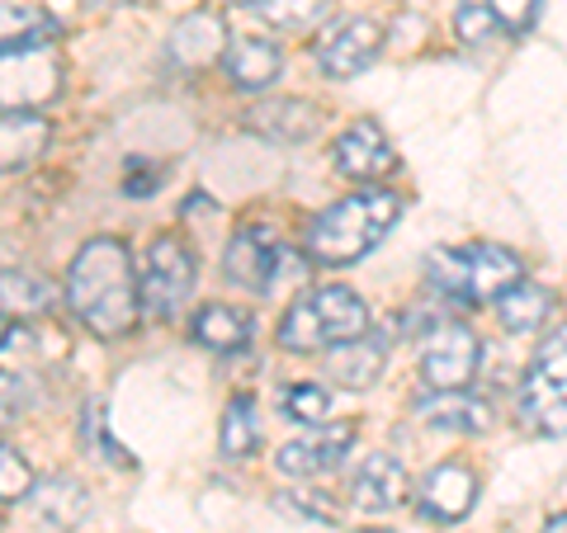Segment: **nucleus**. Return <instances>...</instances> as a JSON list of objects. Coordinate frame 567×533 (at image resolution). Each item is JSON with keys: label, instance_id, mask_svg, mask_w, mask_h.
I'll return each instance as SVG.
<instances>
[{"label": "nucleus", "instance_id": "13", "mask_svg": "<svg viewBox=\"0 0 567 533\" xmlns=\"http://www.w3.org/2000/svg\"><path fill=\"white\" fill-rule=\"evenodd\" d=\"M227 52V29H223V14L218 10H194L185 14L181 24L171 29V39H166V62L175 71H204L213 66Z\"/></svg>", "mask_w": 567, "mask_h": 533}, {"label": "nucleus", "instance_id": "7", "mask_svg": "<svg viewBox=\"0 0 567 533\" xmlns=\"http://www.w3.org/2000/svg\"><path fill=\"white\" fill-rule=\"evenodd\" d=\"M62 91V52L58 43L48 48H24L0 58V104L10 114H33L39 104L58 100Z\"/></svg>", "mask_w": 567, "mask_h": 533}, {"label": "nucleus", "instance_id": "32", "mask_svg": "<svg viewBox=\"0 0 567 533\" xmlns=\"http://www.w3.org/2000/svg\"><path fill=\"white\" fill-rule=\"evenodd\" d=\"M162 166H152L147 156H128V166H123V194L128 199H152L156 185H162Z\"/></svg>", "mask_w": 567, "mask_h": 533}, {"label": "nucleus", "instance_id": "12", "mask_svg": "<svg viewBox=\"0 0 567 533\" xmlns=\"http://www.w3.org/2000/svg\"><path fill=\"white\" fill-rule=\"evenodd\" d=\"M350 443H354V425L350 420H327V425H317V430L308 439H293V443H284V449L275 453V468L284 477H322L331 472L341 458L350 453Z\"/></svg>", "mask_w": 567, "mask_h": 533}, {"label": "nucleus", "instance_id": "8", "mask_svg": "<svg viewBox=\"0 0 567 533\" xmlns=\"http://www.w3.org/2000/svg\"><path fill=\"white\" fill-rule=\"evenodd\" d=\"M137 279H142V307L152 316H175V307L194 293V251L181 237L162 232L147 245Z\"/></svg>", "mask_w": 567, "mask_h": 533}, {"label": "nucleus", "instance_id": "34", "mask_svg": "<svg viewBox=\"0 0 567 533\" xmlns=\"http://www.w3.org/2000/svg\"><path fill=\"white\" fill-rule=\"evenodd\" d=\"M487 10H492V20L502 29L525 33L529 24H535V14H539V0H487Z\"/></svg>", "mask_w": 567, "mask_h": 533}, {"label": "nucleus", "instance_id": "25", "mask_svg": "<svg viewBox=\"0 0 567 533\" xmlns=\"http://www.w3.org/2000/svg\"><path fill=\"white\" fill-rule=\"evenodd\" d=\"M548 312H554V293L539 289V283H525V279H520L506 297H496V316H502V326H506L511 335L544 326Z\"/></svg>", "mask_w": 567, "mask_h": 533}, {"label": "nucleus", "instance_id": "35", "mask_svg": "<svg viewBox=\"0 0 567 533\" xmlns=\"http://www.w3.org/2000/svg\"><path fill=\"white\" fill-rule=\"evenodd\" d=\"M279 510H289V514H303V520H336V505L327 501V495H317V491H284Z\"/></svg>", "mask_w": 567, "mask_h": 533}, {"label": "nucleus", "instance_id": "30", "mask_svg": "<svg viewBox=\"0 0 567 533\" xmlns=\"http://www.w3.org/2000/svg\"><path fill=\"white\" fill-rule=\"evenodd\" d=\"M33 468L29 458L20 449H10V443H0V505L10 501H24V495H33Z\"/></svg>", "mask_w": 567, "mask_h": 533}, {"label": "nucleus", "instance_id": "11", "mask_svg": "<svg viewBox=\"0 0 567 533\" xmlns=\"http://www.w3.org/2000/svg\"><path fill=\"white\" fill-rule=\"evenodd\" d=\"M379 52H383V29L374 20H346L317 43V66H322L331 81H350V76H360L364 66H374Z\"/></svg>", "mask_w": 567, "mask_h": 533}, {"label": "nucleus", "instance_id": "10", "mask_svg": "<svg viewBox=\"0 0 567 533\" xmlns=\"http://www.w3.org/2000/svg\"><path fill=\"white\" fill-rule=\"evenodd\" d=\"M331 161L346 180L369 185V180H383V175L398 170V151H393V142L383 137V128L374 118H360L331 142Z\"/></svg>", "mask_w": 567, "mask_h": 533}, {"label": "nucleus", "instance_id": "14", "mask_svg": "<svg viewBox=\"0 0 567 533\" xmlns=\"http://www.w3.org/2000/svg\"><path fill=\"white\" fill-rule=\"evenodd\" d=\"M416 505L431 524H458L477 505V472L464 463H440L435 472H425Z\"/></svg>", "mask_w": 567, "mask_h": 533}, {"label": "nucleus", "instance_id": "5", "mask_svg": "<svg viewBox=\"0 0 567 533\" xmlns=\"http://www.w3.org/2000/svg\"><path fill=\"white\" fill-rule=\"evenodd\" d=\"M223 270L237 289H251V293H270L279 289L284 279H298L308 270V255H298L293 245H284L275 227L251 222V227H237V237L227 241V255H223Z\"/></svg>", "mask_w": 567, "mask_h": 533}, {"label": "nucleus", "instance_id": "4", "mask_svg": "<svg viewBox=\"0 0 567 533\" xmlns=\"http://www.w3.org/2000/svg\"><path fill=\"white\" fill-rule=\"evenodd\" d=\"M425 279L454 302H496L520 283V255L506 245H440L425 255Z\"/></svg>", "mask_w": 567, "mask_h": 533}, {"label": "nucleus", "instance_id": "40", "mask_svg": "<svg viewBox=\"0 0 567 533\" xmlns=\"http://www.w3.org/2000/svg\"><path fill=\"white\" fill-rule=\"evenodd\" d=\"M354 533H383V529H354Z\"/></svg>", "mask_w": 567, "mask_h": 533}, {"label": "nucleus", "instance_id": "26", "mask_svg": "<svg viewBox=\"0 0 567 533\" xmlns=\"http://www.w3.org/2000/svg\"><path fill=\"white\" fill-rule=\"evenodd\" d=\"M260 443V420H256V401L251 397H233L223 411V435H218V453L227 463H241L251 458Z\"/></svg>", "mask_w": 567, "mask_h": 533}, {"label": "nucleus", "instance_id": "28", "mask_svg": "<svg viewBox=\"0 0 567 533\" xmlns=\"http://www.w3.org/2000/svg\"><path fill=\"white\" fill-rule=\"evenodd\" d=\"M81 439H85V449H100L114 468H133V463H137V458L110 435V420H104V406H100V401L85 406V416H81Z\"/></svg>", "mask_w": 567, "mask_h": 533}, {"label": "nucleus", "instance_id": "1", "mask_svg": "<svg viewBox=\"0 0 567 533\" xmlns=\"http://www.w3.org/2000/svg\"><path fill=\"white\" fill-rule=\"evenodd\" d=\"M66 307L100 341H123L137 326L142 279L133 270V251L118 237H95L76 251L66 270Z\"/></svg>", "mask_w": 567, "mask_h": 533}, {"label": "nucleus", "instance_id": "19", "mask_svg": "<svg viewBox=\"0 0 567 533\" xmlns=\"http://www.w3.org/2000/svg\"><path fill=\"white\" fill-rule=\"evenodd\" d=\"M388 364V345L383 335H360V341H346L327 354V378L350 387V393H360V387H374L379 373Z\"/></svg>", "mask_w": 567, "mask_h": 533}, {"label": "nucleus", "instance_id": "23", "mask_svg": "<svg viewBox=\"0 0 567 533\" xmlns=\"http://www.w3.org/2000/svg\"><path fill=\"white\" fill-rule=\"evenodd\" d=\"M52 142V123L39 114H6L0 118V175L39 161L43 147Z\"/></svg>", "mask_w": 567, "mask_h": 533}, {"label": "nucleus", "instance_id": "3", "mask_svg": "<svg viewBox=\"0 0 567 533\" xmlns=\"http://www.w3.org/2000/svg\"><path fill=\"white\" fill-rule=\"evenodd\" d=\"M364 331H369V302L354 289H346V283H327V289H308L284 312L279 345L289 354H312L360 341Z\"/></svg>", "mask_w": 567, "mask_h": 533}, {"label": "nucleus", "instance_id": "15", "mask_svg": "<svg viewBox=\"0 0 567 533\" xmlns=\"http://www.w3.org/2000/svg\"><path fill=\"white\" fill-rule=\"evenodd\" d=\"M350 501L369 514H388L406 501V468L393 453H369L350 477Z\"/></svg>", "mask_w": 567, "mask_h": 533}, {"label": "nucleus", "instance_id": "2", "mask_svg": "<svg viewBox=\"0 0 567 533\" xmlns=\"http://www.w3.org/2000/svg\"><path fill=\"white\" fill-rule=\"evenodd\" d=\"M402 218V199L393 189H354L341 203H331L327 212H317L308 222V260L317 264H354L369 255L374 245L393 232V222Z\"/></svg>", "mask_w": 567, "mask_h": 533}, {"label": "nucleus", "instance_id": "21", "mask_svg": "<svg viewBox=\"0 0 567 533\" xmlns=\"http://www.w3.org/2000/svg\"><path fill=\"white\" fill-rule=\"evenodd\" d=\"M416 416L431 425V430H458V435H487L492 430V406L473 393H431Z\"/></svg>", "mask_w": 567, "mask_h": 533}, {"label": "nucleus", "instance_id": "31", "mask_svg": "<svg viewBox=\"0 0 567 533\" xmlns=\"http://www.w3.org/2000/svg\"><path fill=\"white\" fill-rule=\"evenodd\" d=\"M33 406V383L24 368H0V430L14 425Z\"/></svg>", "mask_w": 567, "mask_h": 533}, {"label": "nucleus", "instance_id": "24", "mask_svg": "<svg viewBox=\"0 0 567 533\" xmlns=\"http://www.w3.org/2000/svg\"><path fill=\"white\" fill-rule=\"evenodd\" d=\"M58 289L33 270H0V316H43Z\"/></svg>", "mask_w": 567, "mask_h": 533}, {"label": "nucleus", "instance_id": "6", "mask_svg": "<svg viewBox=\"0 0 567 533\" xmlns=\"http://www.w3.org/2000/svg\"><path fill=\"white\" fill-rule=\"evenodd\" d=\"M520 420L539 435H567V326H558L539 345L535 364L520 383Z\"/></svg>", "mask_w": 567, "mask_h": 533}, {"label": "nucleus", "instance_id": "37", "mask_svg": "<svg viewBox=\"0 0 567 533\" xmlns=\"http://www.w3.org/2000/svg\"><path fill=\"white\" fill-rule=\"evenodd\" d=\"M100 6H156V0H100Z\"/></svg>", "mask_w": 567, "mask_h": 533}, {"label": "nucleus", "instance_id": "27", "mask_svg": "<svg viewBox=\"0 0 567 533\" xmlns=\"http://www.w3.org/2000/svg\"><path fill=\"white\" fill-rule=\"evenodd\" d=\"M279 406L289 411V420H298V425H327V411H331V393L322 383H289L279 393Z\"/></svg>", "mask_w": 567, "mask_h": 533}, {"label": "nucleus", "instance_id": "29", "mask_svg": "<svg viewBox=\"0 0 567 533\" xmlns=\"http://www.w3.org/2000/svg\"><path fill=\"white\" fill-rule=\"evenodd\" d=\"M331 10V0H260V14L275 29H308Z\"/></svg>", "mask_w": 567, "mask_h": 533}, {"label": "nucleus", "instance_id": "18", "mask_svg": "<svg viewBox=\"0 0 567 533\" xmlns=\"http://www.w3.org/2000/svg\"><path fill=\"white\" fill-rule=\"evenodd\" d=\"M189 335H194V345H204V349H213V354H233V349L251 345L256 316L241 312V307H227V302H208V307L194 312Z\"/></svg>", "mask_w": 567, "mask_h": 533}, {"label": "nucleus", "instance_id": "38", "mask_svg": "<svg viewBox=\"0 0 567 533\" xmlns=\"http://www.w3.org/2000/svg\"><path fill=\"white\" fill-rule=\"evenodd\" d=\"M10 331H14V326L6 322V316H0V349H6V341H10Z\"/></svg>", "mask_w": 567, "mask_h": 533}, {"label": "nucleus", "instance_id": "36", "mask_svg": "<svg viewBox=\"0 0 567 533\" xmlns=\"http://www.w3.org/2000/svg\"><path fill=\"white\" fill-rule=\"evenodd\" d=\"M544 533H567V510H563V514H554V520L544 524Z\"/></svg>", "mask_w": 567, "mask_h": 533}, {"label": "nucleus", "instance_id": "22", "mask_svg": "<svg viewBox=\"0 0 567 533\" xmlns=\"http://www.w3.org/2000/svg\"><path fill=\"white\" fill-rule=\"evenodd\" d=\"M62 39V24L52 20L39 6H20V0H6L0 6V58L6 52H24V48H48Z\"/></svg>", "mask_w": 567, "mask_h": 533}, {"label": "nucleus", "instance_id": "9", "mask_svg": "<svg viewBox=\"0 0 567 533\" xmlns=\"http://www.w3.org/2000/svg\"><path fill=\"white\" fill-rule=\"evenodd\" d=\"M483 364V341L468 326H440L421 349V378L431 393H464Z\"/></svg>", "mask_w": 567, "mask_h": 533}, {"label": "nucleus", "instance_id": "17", "mask_svg": "<svg viewBox=\"0 0 567 533\" xmlns=\"http://www.w3.org/2000/svg\"><path fill=\"white\" fill-rule=\"evenodd\" d=\"M246 128L270 137V142H308L322 128V109L312 100H270L246 114Z\"/></svg>", "mask_w": 567, "mask_h": 533}, {"label": "nucleus", "instance_id": "33", "mask_svg": "<svg viewBox=\"0 0 567 533\" xmlns=\"http://www.w3.org/2000/svg\"><path fill=\"white\" fill-rule=\"evenodd\" d=\"M454 29H458V39H464V43H487L492 29H496V20H492L487 6H477V0H464V6H458V14H454Z\"/></svg>", "mask_w": 567, "mask_h": 533}, {"label": "nucleus", "instance_id": "39", "mask_svg": "<svg viewBox=\"0 0 567 533\" xmlns=\"http://www.w3.org/2000/svg\"><path fill=\"white\" fill-rule=\"evenodd\" d=\"M218 6H256L260 10V0H218Z\"/></svg>", "mask_w": 567, "mask_h": 533}, {"label": "nucleus", "instance_id": "20", "mask_svg": "<svg viewBox=\"0 0 567 533\" xmlns=\"http://www.w3.org/2000/svg\"><path fill=\"white\" fill-rule=\"evenodd\" d=\"M29 505H33V514H39V524H48L52 533H66L91 514V495H85V482L62 472V477H52V482L33 487Z\"/></svg>", "mask_w": 567, "mask_h": 533}, {"label": "nucleus", "instance_id": "16", "mask_svg": "<svg viewBox=\"0 0 567 533\" xmlns=\"http://www.w3.org/2000/svg\"><path fill=\"white\" fill-rule=\"evenodd\" d=\"M223 71H227V81H233L237 91H246V95L270 91V85L279 81V71H284V52L270 39H260V33H246V39L227 43Z\"/></svg>", "mask_w": 567, "mask_h": 533}]
</instances>
